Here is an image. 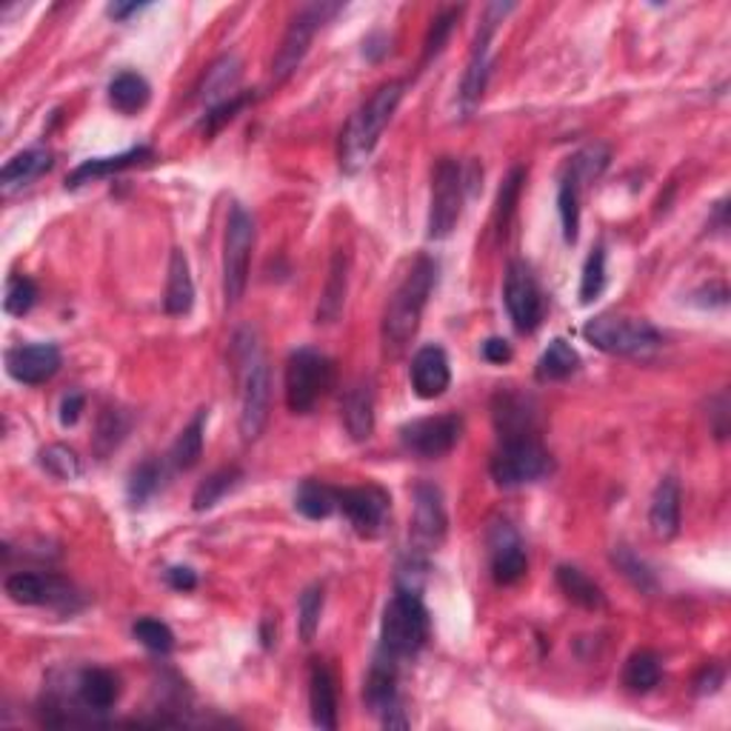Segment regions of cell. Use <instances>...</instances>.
Masks as SVG:
<instances>
[{"label": "cell", "instance_id": "6da1fadb", "mask_svg": "<svg viewBox=\"0 0 731 731\" xmlns=\"http://www.w3.org/2000/svg\"><path fill=\"white\" fill-rule=\"evenodd\" d=\"M434 280H438V263L432 257L420 255L414 261V266L409 269V275L403 277V284L395 289V295L389 298L384 314V343L386 352L391 355H400L409 341L420 329V318L427 312L429 295L434 289Z\"/></svg>", "mask_w": 731, "mask_h": 731}, {"label": "cell", "instance_id": "7a4b0ae2", "mask_svg": "<svg viewBox=\"0 0 731 731\" xmlns=\"http://www.w3.org/2000/svg\"><path fill=\"white\" fill-rule=\"evenodd\" d=\"M400 100H403V84L391 80V84L380 86V89L352 114V121H348L341 141L343 169L355 171L357 166L366 164V157L375 152L377 141L384 135V129L389 126L391 114L398 112Z\"/></svg>", "mask_w": 731, "mask_h": 731}, {"label": "cell", "instance_id": "3957f363", "mask_svg": "<svg viewBox=\"0 0 731 731\" xmlns=\"http://www.w3.org/2000/svg\"><path fill=\"white\" fill-rule=\"evenodd\" d=\"M235 352L243 366L241 420H237V427H241L243 441L252 443L261 438V432L266 429V420H269L272 372L261 346L255 343V334L248 332V329H243L235 337Z\"/></svg>", "mask_w": 731, "mask_h": 731}, {"label": "cell", "instance_id": "277c9868", "mask_svg": "<svg viewBox=\"0 0 731 731\" xmlns=\"http://www.w3.org/2000/svg\"><path fill=\"white\" fill-rule=\"evenodd\" d=\"M429 640V611L420 600V591L398 589L384 611L380 623V652L395 661H409Z\"/></svg>", "mask_w": 731, "mask_h": 731}, {"label": "cell", "instance_id": "5b68a950", "mask_svg": "<svg viewBox=\"0 0 731 731\" xmlns=\"http://www.w3.org/2000/svg\"><path fill=\"white\" fill-rule=\"evenodd\" d=\"M583 337L600 352L623 357H646L663 346V334L649 320L629 314H597L586 320Z\"/></svg>", "mask_w": 731, "mask_h": 731}, {"label": "cell", "instance_id": "8992f818", "mask_svg": "<svg viewBox=\"0 0 731 731\" xmlns=\"http://www.w3.org/2000/svg\"><path fill=\"white\" fill-rule=\"evenodd\" d=\"M334 380V366L326 355L314 348H298L291 352L286 363V403L295 414L312 412Z\"/></svg>", "mask_w": 731, "mask_h": 731}, {"label": "cell", "instance_id": "52a82bcc", "mask_svg": "<svg viewBox=\"0 0 731 731\" xmlns=\"http://www.w3.org/2000/svg\"><path fill=\"white\" fill-rule=\"evenodd\" d=\"M252 246H255V218L241 203H235L229 212L226 241H223V298H226V306H235L246 291Z\"/></svg>", "mask_w": 731, "mask_h": 731}, {"label": "cell", "instance_id": "ba28073f", "mask_svg": "<svg viewBox=\"0 0 731 731\" xmlns=\"http://www.w3.org/2000/svg\"><path fill=\"white\" fill-rule=\"evenodd\" d=\"M549 466H552V461H549L546 448L534 441V434H525V438H506V441H500L489 469L497 486L518 489V486L540 480L549 472Z\"/></svg>", "mask_w": 731, "mask_h": 731}, {"label": "cell", "instance_id": "9c48e42d", "mask_svg": "<svg viewBox=\"0 0 731 731\" xmlns=\"http://www.w3.org/2000/svg\"><path fill=\"white\" fill-rule=\"evenodd\" d=\"M466 198V178L457 160L443 157L432 175V203H429V237L443 241L455 232Z\"/></svg>", "mask_w": 731, "mask_h": 731}, {"label": "cell", "instance_id": "30bf717a", "mask_svg": "<svg viewBox=\"0 0 731 731\" xmlns=\"http://www.w3.org/2000/svg\"><path fill=\"white\" fill-rule=\"evenodd\" d=\"M341 3H309V7H303L291 18L284 43H280V49H277L275 60H272V78H275L277 84H284L291 71L303 64L306 52H309V46H312L314 41V32H318L329 18L341 12Z\"/></svg>", "mask_w": 731, "mask_h": 731}, {"label": "cell", "instance_id": "8fae6325", "mask_svg": "<svg viewBox=\"0 0 731 731\" xmlns=\"http://www.w3.org/2000/svg\"><path fill=\"white\" fill-rule=\"evenodd\" d=\"M511 3H495V7H486V21L480 26L475 37V46H472L469 66L463 71L461 80V107L463 112L469 114L475 112V107L484 100L486 84H489V71H491V57H489V43L495 35L497 23L503 21L506 14L511 12Z\"/></svg>", "mask_w": 731, "mask_h": 731}, {"label": "cell", "instance_id": "7c38bea8", "mask_svg": "<svg viewBox=\"0 0 731 731\" xmlns=\"http://www.w3.org/2000/svg\"><path fill=\"white\" fill-rule=\"evenodd\" d=\"M398 668L400 661L389 657L386 652H377L369 677H366V686H363V700L386 729H406L409 726V720L403 718V709H400Z\"/></svg>", "mask_w": 731, "mask_h": 731}, {"label": "cell", "instance_id": "4fadbf2b", "mask_svg": "<svg viewBox=\"0 0 731 731\" xmlns=\"http://www.w3.org/2000/svg\"><path fill=\"white\" fill-rule=\"evenodd\" d=\"M503 300L514 329L523 334L534 332L543 320V291L534 280L532 269L523 261H511L506 269Z\"/></svg>", "mask_w": 731, "mask_h": 731}, {"label": "cell", "instance_id": "5bb4252c", "mask_svg": "<svg viewBox=\"0 0 731 731\" xmlns=\"http://www.w3.org/2000/svg\"><path fill=\"white\" fill-rule=\"evenodd\" d=\"M463 434V418L457 414H438V418H420L400 429V443L406 452L418 457H443L457 446Z\"/></svg>", "mask_w": 731, "mask_h": 731}, {"label": "cell", "instance_id": "9a60e30c", "mask_svg": "<svg viewBox=\"0 0 731 731\" xmlns=\"http://www.w3.org/2000/svg\"><path fill=\"white\" fill-rule=\"evenodd\" d=\"M7 595L21 606H52V609L75 611L80 606L71 583L55 575H37V572H14L7 577Z\"/></svg>", "mask_w": 731, "mask_h": 731}, {"label": "cell", "instance_id": "2e32d148", "mask_svg": "<svg viewBox=\"0 0 731 731\" xmlns=\"http://www.w3.org/2000/svg\"><path fill=\"white\" fill-rule=\"evenodd\" d=\"M389 495L380 486H357L337 491V509L343 511L357 534L377 538L389 520Z\"/></svg>", "mask_w": 731, "mask_h": 731}, {"label": "cell", "instance_id": "e0dca14e", "mask_svg": "<svg viewBox=\"0 0 731 731\" xmlns=\"http://www.w3.org/2000/svg\"><path fill=\"white\" fill-rule=\"evenodd\" d=\"M446 506H443L441 489L434 484L414 486V518H412V538L418 552H438L446 540Z\"/></svg>", "mask_w": 731, "mask_h": 731}, {"label": "cell", "instance_id": "ac0fdd59", "mask_svg": "<svg viewBox=\"0 0 731 731\" xmlns=\"http://www.w3.org/2000/svg\"><path fill=\"white\" fill-rule=\"evenodd\" d=\"M489 557H491V575L500 586H511L525 575L529 557H525L523 540L514 532V525L506 520H497L489 529Z\"/></svg>", "mask_w": 731, "mask_h": 731}, {"label": "cell", "instance_id": "d6986e66", "mask_svg": "<svg viewBox=\"0 0 731 731\" xmlns=\"http://www.w3.org/2000/svg\"><path fill=\"white\" fill-rule=\"evenodd\" d=\"M60 369V348L55 343H29L7 352V372L26 386H41Z\"/></svg>", "mask_w": 731, "mask_h": 731}, {"label": "cell", "instance_id": "ffe728a7", "mask_svg": "<svg viewBox=\"0 0 731 731\" xmlns=\"http://www.w3.org/2000/svg\"><path fill=\"white\" fill-rule=\"evenodd\" d=\"M452 384V366L441 346H423L412 357V389L418 398L434 400L446 395Z\"/></svg>", "mask_w": 731, "mask_h": 731}, {"label": "cell", "instance_id": "44dd1931", "mask_svg": "<svg viewBox=\"0 0 731 731\" xmlns=\"http://www.w3.org/2000/svg\"><path fill=\"white\" fill-rule=\"evenodd\" d=\"M155 152L149 146H135V149H126L121 155L112 157H92V160H84L78 169L71 171L69 178H66V189H78L84 184H92V180L109 178V175H118L123 169H132V166H141L146 160H152Z\"/></svg>", "mask_w": 731, "mask_h": 731}, {"label": "cell", "instance_id": "7402d4cb", "mask_svg": "<svg viewBox=\"0 0 731 731\" xmlns=\"http://www.w3.org/2000/svg\"><path fill=\"white\" fill-rule=\"evenodd\" d=\"M309 709H312V723L318 729H337V689H334V675L326 663L314 661L309 672Z\"/></svg>", "mask_w": 731, "mask_h": 731}, {"label": "cell", "instance_id": "603a6c76", "mask_svg": "<svg viewBox=\"0 0 731 731\" xmlns=\"http://www.w3.org/2000/svg\"><path fill=\"white\" fill-rule=\"evenodd\" d=\"M237 84H241V60H237L235 55H223L221 60H214V64L209 66L207 78L200 84V103L207 107V112L214 107H221V103L232 100L235 95H241L235 92Z\"/></svg>", "mask_w": 731, "mask_h": 731}, {"label": "cell", "instance_id": "cb8c5ba5", "mask_svg": "<svg viewBox=\"0 0 731 731\" xmlns=\"http://www.w3.org/2000/svg\"><path fill=\"white\" fill-rule=\"evenodd\" d=\"M649 525L657 538H675L680 529V484L675 477H663L654 489L652 506H649Z\"/></svg>", "mask_w": 731, "mask_h": 731}, {"label": "cell", "instance_id": "d4e9b609", "mask_svg": "<svg viewBox=\"0 0 731 731\" xmlns=\"http://www.w3.org/2000/svg\"><path fill=\"white\" fill-rule=\"evenodd\" d=\"M343 423L352 441H369L375 432V395L369 384H355L343 398Z\"/></svg>", "mask_w": 731, "mask_h": 731}, {"label": "cell", "instance_id": "484cf974", "mask_svg": "<svg viewBox=\"0 0 731 731\" xmlns=\"http://www.w3.org/2000/svg\"><path fill=\"white\" fill-rule=\"evenodd\" d=\"M118 697H121V683H118L112 672H107V668H86V672H80L78 700L86 709L103 715V711H109L118 704Z\"/></svg>", "mask_w": 731, "mask_h": 731}, {"label": "cell", "instance_id": "4316f807", "mask_svg": "<svg viewBox=\"0 0 731 731\" xmlns=\"http://www.w3.org/2000/svg\"><path fill=\"white\" fill-rule=\"evenodd\" d=\"M166 312L180 318V314H189L195 306V280L192 272H189V261L180 248L171 252L169 261V277H166V298H164Z\"/></svg>", "mask_w": 731, "mask_h": 731}, {"label": "cell", "instance_id": "83f0119b", "mask_svg": "<svg viewBox=\"0 0 731 731\" xmlns=\"http://www.w3.org/2000/svg\"><path fill=\"white\" fill-rule=\"evenodd\" d=\"M532 403L523 395H497L495 400V423L500 432V441L506 438H525L532 434Z\"/></svg>", "mask_w": 731, "mask_h": 731}, {"label": "cell", "instance_id": "f1b7e54d", "mask_svg": "<svg viewBox=\"0 0 731 731\" xmlns=\"http://www.w3.org/2000/svg\"><path fill=\"white\" fill-rule=\"evenodd\" d=\"M346 286H348V257L343 255V252H337L332 261V269H329L323 295H320L318 323H334V320L341 318L343 303H346Z\"/></svg>", "mask_w": 731, "mask_h": 731}, {"label": "cell", "instance_id": "f546056e", "mask_svg": "<svg viewBox=\"0 0 731 731\" xmlns=\"http://www.w3.org/2000/svg\"><path fill=\"white\" fill-rule=\"evenodd\" d=\"M49 166H52V152L46 149L18 152V155H14L12 160H7V166L0 169V184H3L7 192H12L18 186H26L35 178H41Z\"/></svg>", "mask_w": 731, "mask_h": 731}, {"label": "cell", "instance_id": "4dcf8cb0", "mask_svg": "<svg viewBox=\"0 0 731 731\" xmlns=\"http://www.w3.org/2000/svg\"><path fill=\"white\" fill-rule=\"evenodd\" d=\"M152 98V89L146 84L143 75L137 71H121L114 75L112 84H109V103L121 114H135L141 112Z\"/></svg>", "mask_w": 731, "mask_h": 731}, {"label": "cell", "instance_id": "1f68e13d", "mask_svg": "<svg viewBox=\"0 0 731 731\" xmlns=\"http://www.w3.org/2000/svg\"><path fill=\"white\" fill-rule=\"evenodd\" d=\"M557 586L563 589V595L572 600V603L583 606V609L597 611L606 606L603 589L591 580L583 568L577 566H557Z\"/></svg>", "mask_w": 731, "mask_h": 731}, {"label": "cell", "instance_id": "d6a6232c", "mask_svg": "<svg viewBox=\"0 0 731 731\" xmlns=\"http://www.w3.org/2000/svg\"><path fill=\"white\" fill-rule=\"evenodd\" d=\"M580 369V355L575 352V346L563 337H554L546 346V352L540 355L538 361V380L543 384H552V380H566L575 372Z\"/></svg>", "mask_w": 731, "mask_h": 731}, {"label": "cell", "instance_id": "836d02e7", "mask_svg": "<svg viewBox=\"0 0 731 731\" xmlns=\"http://www.w3.org/2000/svg\"><path fill=\"white\" fill-rule=\"evenodd\" d=\"M207 420L209 412L207 409H200L192 420H189V427L178 434V441L171 446V463L178 466V469H195L203 457V434H207Z\"/></svg>", "mask_w": 731, "mask_h": 731}, {"label": "cell", "instance_id": "e575fe53", "mask_svg": "<svg viewBox=\"0 0 731 731\" xmlns=\"http://www.w3.org/2000/svg\"><path fill=\"white\" fill-rule=\"evenodd\" d=\"M661 657L649 649H640L634 652L623 668V683L629 691H638V695H646L652 691L657 683H661Z\"/></svg>", "mask_w": 731, "mask_h": 731}, {"label": "cell", "instance_id": "d590c367", "mask_svg": "<svg viewBox=\"0 0 731 731\" xmlns=\"http://www.w3.org/2000/svg\"><path fill=\"white\" fill-rule=\"evenodd\" d=\"M295 506L303 518L326 520L337 509V489L320 484V480H303L295 495Z\"/></svg>", "mask_w": 731, "mask_h": 731}, {"label": "cell", "instance_id": "8d00e7d4", "mask_svg": "<svg viewBox=\"0 0 731 731\" xmlns=\"http://www.w3.org/2000/svg\"><path fill=\"white\" fill-rule=\"evenodd\" d=\"M243 480V472L237 469V466H229V469H221L214 472V475H209L203 484L195 489L192 495V509L195 511H207L212 509L214 503H221L223 497L229 495V491L235 489L237 484Z\"/></svg>", "mask_w": 731, "mask_h": 731}, {"label": "cell", "instance_id": "74e56055", "mask_svg": "<svg viewBox=\"0 0 731 731\" xmlns=\"http://www.w3.org/2000/svg\"><path fill=\"white\" fill-rule=\"evenodd\" d=\"M557 212H561L563 237L566 243H575L580 235V184L572 175L561 180L557 189Z\"/></svg>", "mask_w": 731, "mask_h": 731}, {"label": "cell", "instance_id": "f35d334b", "mask_svg": "<svg viewBox=\"0 0 731 731\" xmlns=\"http://www.w3.org/2000/svg\"><path fill=\"white\" fill-rule=\"evenodd\" d=\"M611 563L623 572V577L632 583L634 589L640 591H654L657 589V580H654V572L646 566V563L640 561L638 554L632 552L629 546H618L611 552Z\"/></svg>", "mask_w": 731, "mask_h": 731}, {"label": "cell", "instance_id": "ab89813d", "mask_svg": "<svg viewBox=\"0 0 731 731\" xmlns=\"http://www.w3.org/2000/svg\"><path fill=\"white\" fill-rule=\"evenodd\" d=\"M160 480H164V469L157 461H143L132 477H129L126 495L132 500V506H143L149 497H155V491L160 489Z\"/></svg>", "mask_w": 731, "mask_h": 731}, {"label": "cell", "instance_id": "60d3db41", "mask_svg": "<svg viewBox=\"0 0 731 731\" xmlns=\"http://www.w3.org/2000/svg\"><path fill=\"white\" fill-rule=\"evenodd\" d=\"M606 289V248L595 246L591 255L586 257V266H583L580 277V303H595Z\"/></svg>", "mask_w": 731, "mask_h": 731}, {"label": "cell", "instance_id": "b9f144b4", "mask_svg": "<svg viewBox=\"0 0 731 731\" xmlns=\"http://www.w3.org/2000/svg\"><path fill=\"white\" fill-rule=\"evenodd\" d=\"M320 614H323V586L314 583V586H309V589L300 595L298 603V629L303 643H312L314 634H318Z\"/></svg>", "mask_w": 731, "mask_h": 731}, {"label": "cell", "instance_id": "7bdbcfd3", "mask_svg": "<svg viewBox=\"0 0 731 731\" xmlns=\"http://www.w3.org/2000/svg\"><path fill=\"white\" fill-rule=\"evenodd\" d=\"M41 466L57 480H75L80 475V461L64 443H52L41 452Z\"/></svg>", "mask_w": 731, "mask_h": 731}, {"label": "cell", "instance_id": "ee69618b", "mask_svg": "<svg viewBox=\"0 0 731 731\" xmlns=\"http://www.w3.org/2000/svg\"><path fill=\"white\" fill-rule=\"evenodd\" d=\"M132 634H135V640H141L149 652L169 654L171 649H175V634H171V629L155 618L137 620V623L132 625Z\"/></svg>", "mask_w": 731, "mask_h": 731}, {"label": "cell", "instance_id": "f6af8a7d", "mask_svg": "<svg viewBox=\"0 0 731 731\" xmlns=\"http://www.w3.org/2000/svg\"><path fill=\"white\" fill-rule=\"evenodd\" d=\"M129 432V420L121 409H107L100 414L98 434H95V446H98L100 455H109L118 443L123 441V434Z\"/></svg>", "mask_w": 731, "mask_h": 731}, {"label": "cell", "instance_id": "bcb514c9", "mask_svg": "<svg viewBox=\"0 0 731 731\" xmlns=\"http://www.w3.org/2000/svg\"><path fill=\"white\" fill-rule=\"evenodd\" d=\"M35 300H37V286L32 284L29 277H23V275L9 277L7 298H3V309H7L9 314H14V318H23V314L35 306Z\"/></svg>", "mask_w": 731, "mask_h": 731}, {"label": "cell", "instance_id": "7dc6e473", "mask_svg": "<svg viewBox=\"0 0 731 731\" xmlns=\"http://www.w3.org/2000/svg\"><path fill=\"white\" fill-rule=\"evenodd\" d=\"M523 180H525V171L520 169H511L509 178L503 180V186H500V195H497V229L500 232H506V226H509L511 221V212H514V207H518V198H520V189H523Z\"/></svg>", "mask_w": 731, "mask_h": 731}, {"label": "cell", "instance_id": "c3c4849f", "mask_svg": "<svg viewBox=\"0 0 731 731\" xmlns=\"http://www.w3.org/2000/svg\"><path fill=\"white\" fill-rule=\"evenodd\" d=\"M457 18H461V9H446V12H441L438 18H434L432 29H429L427 35V43H423V64H429L432 57H438L443 52V46H446L448 35H452V29H455Z\"/></svg>", "mask_w": 731, "mask_h": 731}, {"label": "cell", "instance_id": "681fc988", "mask_svg": "<svg viewBox=\"0 0 731 731\" xmlns=\"http://www.w3.org/2000/svg\"><path fill=\"white\" fill-rule=\"evenodd\" d=\"M248 100H252V98H248V95H235V98L226 100V103H221V107L209 109V112L203 114V121H200V129H203L207 135H214V132H221V129L226 126V123L232 121V118H235V114L241 112L243 107H246Z\"/></svg>", "mask_w": 731, "mask_h": 731}, {"label": "cell", "instance_id": "f907efd6", "mask_svg": "<svg viewBox=\"0 0 731 731\" xmlns=\"http://www.w3.org/2000/svg\"><path fill=\"white\" fill-rule=\"evenodd\" d=\"M84 395L80 391H69L64 400H60V427H75L80 420V412H84Z\"/></svg>", "mask_w": 731, "mask_h": 731}, {"label": "cell", "instance_id": "816d5d0a", "mask_svg": "<svg viewBox=\"0 0 731 731\" xmlns=\"http://www.w3.org/2000/svg\"><path fill=\"white\" fill-rule=\"evenodd\" d=\"M166 583L175 591H192L198 586V575L189 566H171L166 568Z\"/></svg>", "mask_w": 731, "mask_h": 731}, {"label": "cell", "instance_id": "f5cc1de1", "mask_svg": "<svg viewBox=\"0 0 731 731\" xmlns=\"http://www.w3.org/2000/svg\"><path fill=\"white\" fill-rule=\"evenodd\" d=\"M723 668L720 666H709V668H704V675L697 677V695H715V691L720 689V686H723Z\"/></svg>", "mask_w": 731, "mask_h": 731}, {"label": "cell", "instance_id": "db71d44e", "mask_svg": "<svg viewBox=\"0 0 731 731\" xmlns=\"http://www.w3.org/2000/svg\"><path fill=\"white\" fill-rule=\"evenodd\" d=\"M484 361L489 363H509L511 361V346L503 337H489L484 343Z\"/></svg>", "mask_w": 731, "mask_h": 731}, {"label": "cell", "instance_id": "11a10c76", "mask_svg": "<svg viewBox=\"0 0 731 731\" xmlns=\"http://www.w3.org/2000/svg\"><path fill=\"white\" fill-rule=\"evenodd\" d=\"M143 7H146V3H109L107 12L112 14L114 21H126V18H132V14L141 12Z\"/></svg>", "mask_w": 731, "mask_h": 731}]
</instances>
